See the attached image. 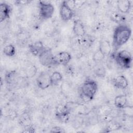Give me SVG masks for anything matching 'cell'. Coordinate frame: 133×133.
<instances>
[{"label": "cell", "instance_id": "5b68a950", "mask_svg": "<svg viewBox=\"0 0 133 133\" xmlns=\"http://www.w3.org/2000/svg\"><path fill=\"white\" fill-rule=\"evenodd\" d=\"M40 63L45 66H50L57 64L55 56L50 48H46L38 57Z\"/></svg>", "mask_w": 133, "mask_h": 133}, {"label": "cell", "instance_id": "7c38bea8", "mask_svg": "<svg viewBox=\"0 0 133 133\" xmlns=\"http://www.w3.org/2000/svg\"><path fill=\"white\" fill-rule=\"evenodd\" d=\"M112 83L115 87L120 89H124L128 85V80L123 75H119L115 76L113 79Z\"/></svg>", "mask_w": 133, "mask_h": 133}, {"label": "cell", "instance_id": "9a60e30c", "mask_svg": "<svg viewBox=\"0 0 133 133\" xmlns=\"http://www.w3.org/2000/svg\"><path fill=\"white\" fill-rule=\"evenodd\" d=\"M95 39L94 37L87 33L83 36L78 38L79 44L82 47L85 48L90 47L92 45Z\"/></svg>", "mask_w": 133, "mask_h": 133}, {"label": "cell", "instance_id": "9c48e42d", "mask_svg": "<svg viewBox=\"0 0 133 133\" xmlns=\"http://www.w3.org/2000/svg\"><path fill=\"white\" fill-rule=\"evenodd\" d=\"M73 31L74 35L77 37H81L86 34L85 25L79 19H76L73 22Z\"/></svg>", "mask_w": 133, "mask_h": 133}, {"label": "cell", "instance_id": "484cf974", "mask_svg": "<svg viewBox=\"0 0 133 133\" xmlns=\"http://www.w3.org/2000/svg\"><path fill=\"white\" fill-rule=\"evenodd\" d=\"M51 132H64L65 131L63 130V128H61L59 126H54L50 131Z\"/></svg>", "mask_w": 133, "mask_h": 133}, {"label": "cell", "instance_id": "5bb4252c", "mask_svg": "<svg viewBox=\"0 0 133 133\" xmlns=\"http://www.w3.org/2000/svg\"><path fill=\"white\" fill-rule=\"evenodd\" d=\"M116 5L118 11L123 14L128 13L131 7V2L128 0H119L117 1Z\"/></svg>", "mask_w": 133, "mask_h": 133}, {"label": "cell", "instance_id": "2e32d148", "mask_svg": "<svg viewBox=\"0 0 133 133\" xmlns=\"http://www.w3.org/2000/svg\"><path fill=\"white\" fill-rule=\"evenodd\" d=\"M98 49L105 56H108L111 54L112 46L108 40L102 39L100 42Z\"/></svg>", "mask_w": 133, "mask_h": 133}, {"label": "cell", "instance_id": "ac0fdd59", "mask_svg": "<svg viewBox=\"0 0 133 133\" xmlns=\"http://www.w3.org/2000/svg\"><path fill=\"white\" fill-rule=\"evenodd\" d=\"M19 123L24 128L32 125L31 117L28 112H24L19 116Z\"/></svg>", "mask_w": 133, "mask_h": 133}, {"label": "cell", "instance_id": "3957f363", "mask_svg": "<svg viewBox=\"0 0 133 133\" xmlns=\"http://www.w3.org/2000/svg\"><path fill=\"white\" fill-rule=\"evenodd\" d=\"M113 57L116 62L124 69H129L132 63V56L126 50H122L116 52L113 55Z\"/></svg>", "mask_w": 133, "mask_h": 133}, {"label": "cell", "instance_id": "8fae6325", "mask_svg": "<svg viewBox=\"0 0 133 133\" xmlns=\"http://www.w3.org/2000/svg\"><path fill=\"white\" fill-rule=\"evenodd\" d=\"M12 8L7 3H2L0 5V21H5L10 17Z\"/></svg>", "mask_w": 133, "mask_h": 133}, {"label": "cell", "instance_id": "cb8c5ba5", "mask_svg": "<svg viewBox=\"0 0 133 133\" xmlns=\"http://www.w3.org/2000/svg\"><path fill=\"white\" fill-rule=\"evenodd\" d=\"M123 113L126 116L132 117L133 116V107L132 105H127L122 109Z\"/></svg>", "mask_w": 133, "mask_h": 133}, {"label": "cell", "instance_id": "d4e9b609", "mask_svg": "<svg viewBox=\"0 0 133 133\" xmlns=\"http://www.w3.org/2000/svg\"><path fill=\"white\" fill-rule=\"evenodd\" d=\"M95 72L97 76L99 77H103L105 76V69L104 67L101 66L97 68L95 71Z\"/></svg>", "mask_w": 133, "mask_h": 133}, {"label": "cell", "instance_id": "ba28073f", "mask_svg": "<svg viewBox=\"0 0 133 133\" xmlns=\"http://www.w3.org/2000/svg\"><path fill=\"white\" fill-rule=\"evenodd\" d=\"M72 59L71 54L68 51H63L59 52L55 56V60L57 64L66 66Z\"/></svg>", "mask_w": 133, "mask_h": 133}, {"label": "cell", "instance_id": "277c9868", "mask_svg": "<svg viewBox=\"0 0 133 133\" xmlns=\"http://www.w3.org/2000/svg\"><path fill=\"white\" fill-rule=\"evenodd\" d=\"M38 10L40 17L42 19L47 20L52 16L55 8L49 2L40 1L38 2Z\"/></svg>", "mask_w": 133, "mask_h": 133}, {"label": "cell", "instance_id": "4316f807", "mask_svg": "<svg viewBox=\"0 0 133 133\" xmlns=\"http://www.w3.org/2000/svg\"><path fill=\"white\" fill-rule=\"evenodd\" d=\"M16 4L17 5H25L28 3H30V1H17L15 2Z\"/></svg>", "mask_w": 133, "mask_h": 133}, {"label": "cell", "instance_id": "4fadbf2b", "mask_svg": "<svg viewBox=\"0 0 133 133\" xmlns=\"http://www.w3.org/2000/svg\"><path fill=\"white\" fill-rule=\"evenodd\" d=\"M5 80L6 83L10 85L16 84L19 81V76L16 70L7 72L5 75Z\"/></svg>", "mask_w": 133, "mask_h": 133}, {"label": "cell", "instance_id": "ffe728a7", "mask_svg": "<svg viewBox=\"0 0 133 133\" xmlns=\"http://www.w3.org/2000/svg\"><path fill=\"white\" fill-rule=\"evenodd\" d=\"M110 18L113 21L118 23H120L119 24H124V22L126 20V18L125 16L119 11L113 12L110 16Z\"/></svg>", "mask_w": 133, "mask_h": 133}, {"label": "cell", "instance_id": "7a4b0ae2", "mask_svg": "<svg viewBox=\"0 0 133 133\" xmlns=\"http://www.w3.org/2000/svg\"><path fill=\"white\" fill-rule=\"evenodd\" d=\"M97 82L92 79H87L81 85L79 89L81 98L85 102L92 100L98 90Z\"/></svg>", "mask_w": 133, "mask_h": 133}, {"label": "cell", "instance_id": "e0dca14e", "mask_svg": "<svg viewBox=\"0 0 133 133\" xmlns=\"http://www.w3.org/2000/svg\"><path fill=\"white\" fill-rule=\"evenodd\" d=\"M115 107L119 109H122L127 105V97L125 95H119L116 96L114 100Z\"/></svg>", "mask_w": 133, "mask_h": 133}, {"label": "cell", "instance_id": "44dd1931", "mask_svg": "<svg viewBox=\"0 0 133 133\" xmlns=\"http://www.w3.org/2000/svg\"><path fill=\"white\" fill-rule=\"evenodd\" d=\"M37 68L34 64H29L25 69V74L28 78H32L37 73Z\"/></svg>", "mask_w": 133, "mask_h": 133}, {"label": "cell", "instance_id": "7402d4cb", "mask_svg": "<svg viewBox=\"0 0 133 133\" xmlns=\"http://www.w3.org/2000/svg\"><path fill=\"white\" fill-rule=\"evenodd\" d=\"M3 53L8 57H13L16 53L15 46L12 44H8L5 46L3 49Z\"/></svg>", "mask_w": 133, "mask_h": 133}, {"label": "cell", "instance_id": "603a6c76", "mask_svg": "<svg viewBox=\"0 0 133 133\" xmlns=\"http://www.w3.org/2000/svg\"><path fill=\"white\" fill-rule=\"evenodd\" d=\"M105 56L102 53V52L98 49L96 51L92 56V60L97 63H100L104 59Z\"/></svg>", "mask_w": 133, "mask_h": 133}, {"label": "cell", "instance_id": "52a82bcc", "mask_svg": "<svg viewBox=\"0 0 133 133\" xmlns=\"http://www.w3.org/2000/svg\"><path fill=\"white\" fill-rule=\"evenodd\" d=\"M59 12L60 17L64 21H68L71 20L74 14L73 9L69 6L66 1H63L61 4Z\"/></svg>", "mask_w": 133, "mask_h": 133}, {"label": "cell", "instance_id": "8992f818", "mask_svg": "<svg viewBox=\"0 0 133 133\" xmlns=\"http://www.w3.org/2000/svg\"><path fill=\"white\" fill-rule=\"evenodd\" d=\"M36 82L37 86L42 90L46 89L51 86L50 75L47 72H41L38 75Z\"/></svg>", "mask_w": 133, "mask_h": 133}, {"label": "cell", "instance_id": "30bf717a", "mask_svg": "<svg viewBox=\"0 0 133 133\" xmlns=\"http://www.w3.org/2000/svg\"><path fill=\"white\" fill-rule=\"evenodd\" d=\"M28 47L30 52L33 56L37 57L46 48L41 41L35 42L30 44Z\"/></svg>", "mask_w": 133, "mask_h": 133}, {"label": "cell", "instance_id": "d6986e66", "mask_svg": "<svg viewBox=\"0 0 133 133\" xmlns=\"http://www.w3.org/2000/svg\"><path fill=\"white\" fill-rule=\"evenodd\" d=\"M62 74L58 71H55L50 74V81L51 86H57L62 81Z\"/></svg>", "mask_w": 133, "mask_h": 133}, {"label": "cell", "instance_id": "6da1fadb", "mask_svg": "<svg viewBox=\"0 0 133 133\" xmlns=\"http://www.w3.org/2000/svg\"><path fill=\"white\" fill-rule=\"evenodd\" d=\"M131 35V30L125 24L117 25L114 29L113 35L112 45L115 50L126 44Z\"/></svg>", "mask_w": 133, "mask_h": 133}]
</instances>
